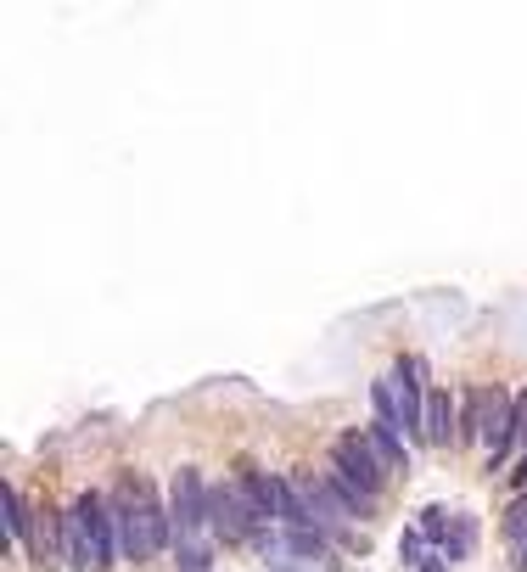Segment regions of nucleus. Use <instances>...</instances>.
Listing matches in <instances>:
<instances>
[{"mask_svg":"<svg viewBox=\"0 0 527 572\" xmlns=\"http://www.w3.org/2000/svg\"><path fill=\"white\" fill-rule=\"evenodd\" d=\"M62 550H68V561L79 572H96L113 561V550L124 556V522L96 494H85L73 511H62Z\"/></svg>","mask_w":527,"mask_h":572,"instance_id":"nucleus-1","label":"nucleus"},{"mask_svg":"<svg viewBox=\"0 0 527 572\" xmlns=\"http://www.w3.org/2000/svg\"><path fill=\"white\" fill-rule=\"evenodd\" d=\"M415 359H404L393 376H376V387H371V399H376V421L382 427H393L399 438H427L421 432V393H415Z\"/></svg>","mask_w":527,"mask_h":572,"instance_id":"nucleus-2","label":"nucleus"},{"mask_svg":"<svg viewBox=\"0 0 527 572\" xmlns=\"http://www.w3.org/2000/svg\"><path fill=\"white\" fill-rule=\"evenodd\" d=\"M118 522H124V556L129 561H152L157 550L169 544V522H163L157 505H124Z\"/></svg>","mask_w":527,"mask_h":572,"instance_id":"nucleus-3","label":"nucleus"},{"mask_svg":"<svg viewBox=\"0 0 527 572\" xmlns=\"http://www.w3.org/2000/svg\"><path fill=\"white\" fill-rule=\"evenodd\" d=\"M331 472H337L342 483H354L365 500L382 488V460H376L371 438H359V432H342L337 438V466H331Z\"/></svg>","mask_w":527,"mask_h":572,"instance_id":"nucleus-4","label":"nucleus"},{"mask_svg":"<svg viewBox=\"0 0 527 572\" xmlns=\"http://www.w3.org/2000/svg\"><path fill=\"white\" fill-rule=\"evenodd\" d=\"M214 511V488H202V472L197 466H180L174 472V528L180 533H197Z\"/></svg>","mask_w":527,"mask_h":572,"instance_id":"nucleus-5","label":"nucleus"},{"mask_svg":"<svg viewBox=\"0 0 527 572\" xmlns=\"http://www.w3.org/2000/svg\"><path fill=\"white\" fill-rule=\"evenodd\" d=\"M511 432H516V404L505 399V393H483L477 399V438H483L488 460H505V444H511Z\"/></svg>","mask_w":527,"mask_h":572,"instance_id":"nucleus-6","label":"nucleus"},{"mask_svg":"<svg viewBox=\"0 0 527 572\" xmlns=\"http://www.w3.org/2000/svg\"><path fill=\"white\" fill-rule=\"evenodd\" d=\"M253 500H247V488L242 483H225V488H214V511H208V522H214V533L219 539H247V528H253Z\"/></svg>","mask_w":527,"mask_h":572,"instance_id":"nucleus-7","label":"nucleus"},{"mask_svg":"<svg viewBox=\"0 0 527 572\" xmlns=\"http://www.w3.org/2000/svg\"><path fill=\"white\" fill-rule=\"evenodd\" d=\"M421 432L427 444H455V404L443 387H427V404H421Z\"/></svg>","mask_w":527,"mask_h":572,"instance_id":"nucleus-8","label":"nucleus"},{"mask_svg":"<svg viewBox=\"0 0 527 572\" xmlns=\"http://www.w3.org/2000/svg\"><path fill=\"white\" fill-rule=\"evenodd\" d=\"M365 438H371L376 460H382V472H404V444H399V432H393V427H382V421H376V427L365 432Z\"/></svg>","mask_w":527,"mask_h":572,"instance_id":"nucleus-9","label":"nucleus"},{"mask_svg":"<svg viewBox=\"0 0 527 572\" xmlns=\"http://www.w3.org/2000/svg\"><path fill=\"white\" fill-rule=\"evenodd\" d=\"M0 505H6V533H12V544H29V511L17 500V488H0Z\"/></svg>","mask_w":527,"mask_h":572,"instance_id":"nucleus-10","label":"nucleus"},{"mask_svg":"<svg viewBox=\"0 0 527 572\" xmlns=\"http://www.w3.org/2000/svg\"><path fill=\"white\" fill-rule=\"evenodd\" d=\"M471 544H477V522L455 516V522H449V539H443V556L460 561V556H471Z\"/></svg>","mask_w":527,"mask_h":572,"instance_id":"nucleus-11","label":"nucleus"},{"mask_svg":"<svg viewBox=\"0 0 527 572\" xmlns=\"http://www.w3.org/2000/svg\"><path fill=\"white\" fill-rule=\"evenodd\" d=\"M421 533H427V544L443 550V539H449V516H443V505H421Z\"/></svg>","mask_w":527,"mask_h":572,"instance_id":"nucleus-12","label":"nucleus"},{"mask_svg":"<svg viewBox=\"0 0 527 572\" xmlns=\"http://www.w3.org/2000/svg\"><path fill=\"white\" fill-rule=\"evenodd\" d=\"M505 539L527 544V494H522V500H511V511H505Z\"/></svg>","mask_w":527,"mask_h":572,"instance_id":"nucleus-13","label":"nucleus"},{"mask_svg":"<svg viewBox=\"0 0 527 572\" xmlns=\"http://www.w3.org/2000/svg\"><path fill=\"white\" fill-rule=\"evenodd\" d=\"M202 567H208V544L191 539L186 550H180V572H202Z\"/></svg>","mask_w":527,"mask_h":572,"instance_id":"nucleus-14","label":"nucleus"},{"mask_svg":"<svg viewBox=\"0 0 527 572\" xmlns=\"http://www.w3.org/2000/svg\"><path fill=\"white\" fill-rule=\"evenodd\" d=\"M404 561H410V567H427V556H421V528L404 533Z\"/></svg>","mask_w":527,"mask_h":572,"instance_id":"nucleus-15","label":"nucleus"},{"mask_svg":"<svg viewBox=\"0 0 527 572\" xmlns=\"http://www.w3.org/2000/svg\"><path fill=\"white\" fill-rule=\"evenodd\" d=\"M516 477H522V483H527V455H522V466H516Z\"/></svg>","mask_w":527,"mask_h":572,"instance_id":"nucleus-16","label":"nucleus"},{"mask_svg":"<svg viewBox=\"0 0 527 572\" xmlns=\"http://www.w3.org/2000/svg\"><path fill=\"white\" fill-rule=\"evenodd\" d=\"M421 572H443V567H438V561H427V567H421Z\"/></svg>","mask_w":527,"mask_h":572,"instance_id":"nucleus-17","label":"nucleus"},{"mask_svg":"<svg viewBox=\"0 0 527 572\" xmlns=\"http://www.w3.org/2000/svg\"><path fill=\"white\" fill-rule=\"evenodd\" d=\"M522 572H527V544H522Z\"/></svg>","mask_w":527,"mask_h":572,"instance_id":"nucleus-18","label":"nucleus"}]
</instances>
